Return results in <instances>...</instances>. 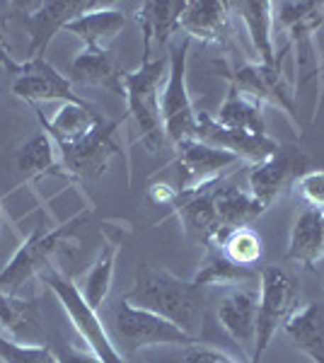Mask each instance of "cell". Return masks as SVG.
<instances>
[{"mask_svg": "<svg viewBox=\"0 0 324 363\" xmlns=\"http://www.w3.org/2000/svg\"><path fill=\"white\" fill-rule=\"evenodd\" d=\"M123 301L131 306L148 310L172 322L186 335L199 339L203 327V296L194 289L191 281H181L167 269L152 267L148 262L138 267L135 281Z\"/></svg>", "mask_w": 324, "mask_h": 363, "instance_id": "obj_1", "label": "cell"}, {"mask_svg": "<svg viewBox=\"0 0 324 363\" xmlns=\"http://www.w3.org/2000/svg\"><path fill=\"white\" fill-rule=\"evenodd\" d=\"M169 63L164 58H148L135 70H123V99L128 104L135 128L140 131V143L157 153L167 138L162 128V109L160 95L167 80Z\"/></svg>", "mask_w": 324, "mask_h": 363, "instance_id": "obj_2", "label": "cell"}, {"mask_svg": "<svg viewBox=\"0 0 324 363\" xmlns=\"http://www.w3.org/2000/svg\"><path fill=\"white\" fill-rule=\"evenodd\" d=\"M174 160L162 172H157L155 177L174 186L177 194H179V203L186 196L206 189V186L218 184L225 169L240 165V160L235 155H230L220 148H213V145L203 143L199 138L181 140L179 145H174Z\"/></svg>", "mask_w": 324, "mask_h": 363, "instance_id": "obj_3", "label": "cell"}, {"mask_svg": "<svg viewBox=\"0 0 324 363\" xmlns=\"http://www.w3.org/2000/svg\"><path fill=\"white\" fill-rule=\"evenodd\" d=\"M300 286L284 267H264L259 272V308H257V337L252 363H259L267 354L271 339L284 330L286 320L298 310Z\"/></svg>", "mask_w": 324, "mask_h": 363, "instance_id": "obj_4", "label": "cell"}, {"mask_svg": "<svg viewBox=\"0 0 324 363\" xmlns=\"http://www.w3.org/2000/svg\"><path fill=\"white\" fill-rule=\"evenodd\" d=\"M189 49L191 39L184 37L181 42L169 46V70L167 80L162 85L160 109H162V128L167 143L179 145L181 140L196 138V107L189 95L186 83V66H189Z\"/></svg>", "mask_w": 324, "mask_h": 363, "instance_id": "obj_5", "label": "cell"}, {"mask_svg": "<svg viewBox=\"0 0 324 363\" xmlns=\"http://www.w3.org/2000/svg\"><path fill=\"white\" fill-rule=\"evenodd\" d=\"M44 284L51 289V294L58 298V303L68 313L70 322H73L75 332L80 335L82 342L87 344V349L97 356L102 363H126L119 347L114 344V337L109 335V330L104 327V322L99 320L97 310L85 301V296L80 294V289L63 274H58L56 269L41 272Z\"/></svg>", "mask_w": 324, "mask_h": 363, "instance_id": "obj_6", "label": "cell"}, {"mask_svg": "<svg viewBox=\"0 0 324 363\" xmlns=\"http://www.w3.org/2000/svg\"><path fill=\"white\" fill-rule=\"evenodd\" d=\"M111 330H114V344L121 354H135L145 347H186L196 344V339L179 330L172 322L148 310H140L121 298L111 310Z\"/></svg>", "mask_w": 324, "mask_h": 363, "instance_id": "obj_7", "label": "cell"}, {"mask_svg": "<svg viewBox=\"0 0 324 363\" xmlns=\"http://www.w3.org/2000/svg\"><path fill=\"white\" fill-rule=\"evenodd\" d=\"M230 85L240 95L250 97L259 107H276L281 109L288 119L296 124V112H293V83L284 73V66L276 58V66L267 68L262 63H242L235 66L228 75Z\"/></svg>", "mask_w": 324, "mask_h": 363, "instance_id": "obj_8", "label": "cell"}, {"mask_svg": "<svg viewBox=\"0 0 324 363\" xmlns=\"http://www.w3.org/2000/svg\"><path fill=\"white\" fill-rule=\"evenodd\" d=\"M78 220L80 218H73V220H68L66 225L54 228V230H46L44 225L34 228L32 235L20 245V250L13 255V259H10L3 272H0V289L15 296V291H20L34 274L44 272V269L49 267V259L56 252L61 238L66 235Z\"/></svg>", "mask_w": 324, "mask_h": 363, "instance_id": "obj_9", "label": "cell"}, {"mask_svg": "<svg viewBox=\"0 0 324 363\" xmlns=\"http://www.w3.org/2000/svg\"><path fill=\"white\" fill-rule=\"evenodd\" d=\"M116 128L119 121H109L107 116L102 119L95 131H90L85 138L75 140L70 145H63L61 162L63 169L80 179H95L104 172L109 160L119 153V143H116Z\"/></svg>", "mask_w": 324, "mask_h": 363, "instance_id": "obj_10", "label": "cell"}, {"mask_svg": "<svg viewBox=\"0 0 324 363\" xmlns=\"http://www.w3.org/2000/svg\"><path fill=\"white\" fill-rule=\"evenodd\" d=\"M13 95L29 104L37 102H85L73 92V83L58 73L46 56L20 61V68L13 75Z\"/></svg>", "mask_w": 324, "mask_h": 363, "instance_id": "obj_11", "label": "cell"}, {"mask_svg": "<svg viewBox=\"0 0 324 363\" xmlns=\"http://www.w3.org/2000/svg\"><path fill=\"white\" fill-rule=\"evenodd\" d=\"M196 138L203 143L220 148L225 153L235 155L240 162L247 165H259V162L269 160L271 155L279 153L281 143L271 133H247V131H233V128H223L213 121V114L199 112L196 116Z\"/></svg>", "mask_w": 324, "mask_h": 363, "instance_id": "obj_12", "label": "cell"}, {"mask_svg": "<svg viewBox=\"0 0 324 363\" xmlns=\"http://www.w3.org/2000/svg\"><path fill=\"white\" fill-rule=\"evenodd\" d=\"M99 0H49V3H34L25 13V29L29 34L27 58H37L46 54V46L56 37V32L66 29L68 22L85 15L87 10L97 8Z\"/></svg>", "mask_w": 324, "mask_h": 363, "instance_id": "obj_13", "label": "cell"}, {"mask_svg": "<svg viewBox=\"0 0 324 363\" xmlns=\"http://www.w3.org/2000/svg\"><path fill=\"white\" fill-rule=\"evenodd\" d=\"M308 167V157L300 153L298 148H284L281 145L279 153L271 155L269 160L252 165L247 182H250V194L269 208L288 186H296V179Z\"/></svg>", "mask_w": 324, "mask_h": 363, "instance_id": "obj_14", "label": "cell"}, {"mask_svg": "<svg viewBox=\"0 0 324 363\" xmlns=\"http://www.w3.org/2000/svg\"><path fill=\"white\" fill-rule=\"evenodd\" d=\"M257 308H259V286H235L218 303V322L228 332L238 347H242L252 359L257 337Z\"/></svg>", "mask_w": 324, "mask_h": 363, "instance_id": "obj_15", "label": "cell"}, {"mask_svg": "<svg viewBox=\"0 0 324 363\" xmlns=\"http://www.w3.org/2000/svg\"><path fill=\"white\" fill-rule=\"evenodd\" d=\"M68 80L80 87H104L123 97V68L109 49H82L73 56Z\"/></svg>", "mask_w": 324, "mask_h": 363, "instance_id": "obj_16", "label": "cell"}, {"mask_svg": "<svg viewBox=\"0 0 324 363\" xmlns=\"http://www.w3.org/2000/svg\"><path fill=\"white\" fill-rule=\"evenodd\" d=\"M177 216H179V223L191 240L206 245L208 250L220 247L223 230L220 223H218V211H216V184L186 196L177 206Z\"/></svg>", "mask_w": 324, "mask_h": 363, "instance_id": "obj_17", "label": "cell"}, {"mask_svg": "<svg viewBox=\"0 0 324 363\" xmlns=\"http://www.w3.org/2000/svg\"><path fill=\"white\" fill-rule=\"evenodd\" d=\"M179 32L191 42L223 44L230 32V3L220 0H191L179 20Z\"/></svg>", "mask_w": 324, "mask_h": 363, "instance_id": "obj_18", "label": "cell"}, {"mask_svg": "<svg viewBox=\"0 0 324 363\" xmlns=\"http://www.w3.org/2000/svg\"><path fill=\"white\" fill-rule=\"evenodd\" d=\"M34 112H37L41 131L49 133V136L56 140L58 148H63V145H70V143H75V140L85 138L87 133L95 131V128L102 124V119H104V116L87 102H66V104H61V109H58V112L54 114V119H49V121L44 119V114H41L39 107H34Z\"/></svg>", "mask_w": 324, "mask_h": 363, "instance_id": "obj_19", "label": "cell"}, {"mask_svg": "<svg viewBox=\"0 0 324 363\" xmlns=\"http://www.w3.org/2000/svg\"><path fill=\"white\" fill-rule=\"evenodd\" d=\"M126 27V15L114 3H99L85 15L66 25V32L78 37L85 49H109V44Z\"/></svg>", "mask_w": 324, "mask_h": 363, "instance_id": "obj_20", "label": "cell"}, {"mask_svg": "<svg viewBox=\"0 0 324 363\" xmlns=\"http://www.w3.org/2000/svg\"><path fill=\"white\" fill-rule=\"evenodd\" d=\"M230 8L245 22L250 34L252 49L262 66H276V42H274V3L269 0H242V3H230Z\"/></svg>", "mask_w": 324, "mask_h": 363, "instance_id": "obj_21", "label": "cell"}, {"mask_svg": "<svg viewBox=\"0 0 324 363\" xmlns=\"http://www.w3.org/2000/svg\"><path fill=\"white\" fill-rule=\"evenodd\" d=\"M184 8V0L181 3L179 0H148V3L140 5L138 13H135V20H138L140 29H143V61L150 58L152 44L167 46L172 42V37L179 32V20Z\"/></svg>", "mask_w": 324, "mask_h": 363, "instance_id": "obj_22", "label": "cell"}, {"mask_svg": "<svg viewBox=\"0 0 324 363\" xmlns=\"http://www.w3.org/2000/svg\"><path fill=\"white\" fill-rule=\"evenodd\" d=\"M288 259L303 267H315L324 259V211L303 208L293 220L288 240Z\"/></svg>", "mask_w": 324, "mask_h": 363, "instance_id": "obj_23", "label": "cell"}, {"mask_svg": "<svg viewBox=\"0 0 324 363\" xmlns=\"http://www.w3.org/2000/svg\"><path fill=\"white\" fill-rule=\"evenodd\" d=\"M284 332L310 361L324 363V306L308 303L286 320Z\"/></svg>", "mask_w": 324, "mask_h": 363, "instance_id": "obj_24", "label": "cell"}, {"mask_svg": "<svg viewBox=\"0 0 324 363\" xmlns=\"http://www.w3.org/2000/svg\"><path fill=\"white\" fill-rule=\"evenodd\" d=\"M216 211H218V223H220V230H223V240H225L230 233L238 230V228H250L267 208H264L250 191H242V189H238V186H223L220 182H218Z\"/></svg>", "mask_w": 324, "mask_h": 363, "instance_id": "obj_25", "label": "cell"}, {"mask_svg": "<svg viewBox=\"0 0 324 363\" xmlns=\"http://www.w3.org/2000/svg\"><path fill=\"white\" fill-rule=\"evenodd\" d=\"M274 25L288 34L291 44L317 37V32L324 29V3H312V0L274 3Z\"/></svg>", "mask_w": 324, "mask_h": 363, "instance_id": "obj_26", "label": "cell"}, {"mask_svg": "<svg viewBox=\"0 0 324 363\" xmlns=\"http://www.w3.org/2000/svg\"><path fill=\"white\" fill-rule=\"evenodd\" d=\"M252 281H259V272L252 267H240L233 259L223 255L220 247H213L206 252L201 267H199L196 277L191 279V286L199 291L208 289V286H247Z\"/></svg>", "mask_w": 324, "mask_h": 363, "instance_id": "obj_27", "label": "cell"}, {"mask_svg": "<svg viewBox=\"0 0 324 363\" xmlns=\"http://www.w3.org/2000/svg\"><path fill=\"white\" fill-rule=\"evenodd\" d=\"M264 107L252 102L250 97L240 95L233 85H230L228 97L213 114V121L223 128H233V131H247V133H267L264 124Z\"/></svg>", "mask_w": 324, "mask_h": 363, "instance_id": "obj_28", "label": "cell"}, {"mask_svg": "<svg viewBox=\"0 0 324 363\" xmlns=\"http://www.w3.org/2000/svg\"><path fill=\"white\" fill-rule=\"evenodd\" d=\"M15 165L25 174L27 179L32 177H41V174L56 172V169L63 167L61 162V150H58L56 140L49 136L46 131L37 133L17 150L15 155Z\"/></svg>", "mask_w": 324, "mask_h": 363, "instance_id": "obj_29", "label": "cell"}, {"mask_svg": "<svg viewBox=\"0 0 324 363\" xmlns=\"http://www.w3.org/2000/svg\"><path fill=\"white\" fill-rule=\"evenodd\" d=\"M116 252H119V242L111 240L102 247V252L97 255V259L92 262L90 272L85 274L82 284L78 286L80 294L85 296V301L92 308L99 310L107 301L109 291H111V281H114V264H116Z\"/></svg>", "mask_w": 324, "mask_h": 363, "instance_id": "obj_30", "label": "cell"}, {"mask_svg": "<svg viewBox=\"0 0 324 363\" xmlns=\"http://www.w3.org/2000/svg\"><path fill=\"white\" fill-rule=\"evenodd\" d=\"M37 325L39 322H37V313H34L32 303L17 301L13 294L0 289V327L8 332V339L25 342V337L39 330Z\"/></svg>", "mask_w": 324, "mask_h": 363, "instance_id": "obj_31", "label": "cell"}, {"mask_svg": "<svg viewBox=\"0 0 324 363\" xmlns=\"http://www.w3.org/2000/svg\"><path fill=\"white\" fill-rule=\"evenodd\" d=\"M220 250L228 259L240 267H255L264 255V242L255 228H238L220 242Z\"/></svg>", "mask_w": 324, "mask_h": 363, "instance_id": "obj_32", "label": "cell"}, {"mask_svg": "<svg viewBox=\"0 0 324 363\" xmlns=\"http://www.w3.org/2000/svg\"><path fill=\"white\" fill-rule=\"evenodd\" d=\"M0 361L3 363H58V356L41 344H25L0 335Z\"/></svg>", "mask_w": 324, "mask_h": 363, "instance_id": "obj_33", "label": "cell"}, {"mask_svg": "<svg viewBox=\"0 0 324 363\" xmlns=\"http://www.w3.org/2000/svg\"><path fill=\"white\" fill-rule=\"evenodd\" d=\"M296 191L308 206L324 211V169H308L296 179Z\"/></svg>", "mask_w": 324, "mask_h": 363, "instance_id": "obj_34", "label": "cell"}, {"mask_svg": "<svg viewBox=\"0 0 324 363\" xmlns=\"http://www.w3.org/2000/svg\"><path fill=\"white\" fill-rule=\"evenodd\" d=\"M17 68H20V61H15L10 56V46H8V37H5V29L0 25V73L15 75Z\"/></svg>", "mask_w": 324, "mask_h": 363, "instance_id": "obj_35", "label": "cell"}, {"mask_svg": "<svg viewBox=\"0 0 324 363\" xmlns=\"http://www.w3.org/2000/svg\"><path fill=\"white\" fill-rule=\"evenodd\" d=\"M184 363H235V361H230L228 356L218 354V351L196 349V351H189V354L184 356Z\"/></svg>", "mask_w": 324, "mask_h": 363, "instance_id": "obj_36", "label": "cell"}, {"mask_svg": "<svg viewBox=\"0 0 324 363\" xmlns=\"http://www.w3.org/2000/svg\"><path fill=\"white\" fill-rule=\"evenodd\" d=\"M58 363H102L92 351H68V354L58 356Z\"/></svg>", "mask_w": 324, "mask_h": 363, "instance_id": "obj_37", "label": "cell"}, {"mask_svg": "<svg viewBox=\"0 0 324 363\" xmlns=\"http://www.w3.org/2000/svg\"><path fill=\"white\" fill-rule=\"evenodd\" d=\"M320 83H322V90H324V54H320Z\"/></svg>", "mask_w": 324, "mask_h": 363, "instance_id": "obj_38", "label": "cell"}, {"mask_svg": "<svg viewBox=\"0 0 324 363\" xmlns=\"http://www.w3.org/2000/svg\"><path fill=\"white\" fill-rule=\"evenodd\" d=\"M0 220H3V208H0Z\"/></svg>", "mask_w": 324, "mask_h": 363, "instance_id": "obj_39", "label": "cell"}, {"mask_svg": "<svg viewBox=\"0 0 324 363\" xmlns=\"http://www.w3.org/2000/svg\"><path fill=\"white\" fill-rule=\"evenodd\" d=\"M0 363H3V361H0Z\"/></svg>", "mask_w": 324, "mask_h": 363, "instance_id": "obj_40", "label": "cell"}]
</instances>
